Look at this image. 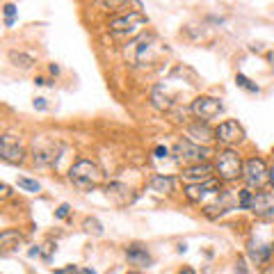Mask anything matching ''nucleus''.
<instances>
[{"label": "nucleus", "mask_w": 274, "mask_h": 274, "mask_svg": "<svg viewBox=\"0 0 274 274\" xmlns=\"http://www.w3.org/2000/svg\"><path fill=\"white\" fill-rule=\"evenodd\" d=\"M69 181L73 183L78 190H82V192H91L94 188H98L103 181V172L98 169L96 162L91 160H78L73 167L69 169Z\"/></svg>", "instance_id": "f257e3e1"}, {"label": "nucleus", "mask_w": 274, "mask_h": 274, "mask_svg": "<svg viewBox=\"0 0 274 274\" xmlns=\"http://www.w3.org/2000/svg\"><path fill=\"white\" fill-rule=\"evenodd\" d=\"M59 151H62V146H59V142H55L53 137H46V135L34 137V142H32V160H34V165H39V167L55 165L57 158H59Z\"/></svg>", "instance_id": "f03ea898"}, {"label": "nucleus", "mask_w": 274, "mask_h": 274, "mask_svg": "<svg viewBox=\"0 0 274 274\" xmlns=\"http://www.w3.org/2000/svg\"><path fill=\"white\" fill-rule=\"evenodd\" d=\"M242 160L233 149H226L222 151L220 156H217V162H215V172L222 181H233V178L242 176Z\"/></svg>", "instance_id": "7ed1b4c3"}, {"label": "nucleus", "mask_w": 274, "mask_h": 274, "mask_svg": "<svg viewBox=\"0 0 274 274\" xmlns=\"http://www.w3.org/2000/svg\"><path fill=\"white\" fill-rule=\"evenodd\" d=\"M146 23L149 21H146L144 14H140V11H128L124 16L114 18V21L110 23V30H112L117 37H133V34L140 32Z\"/></svg>", "instance_id": "20e7f679"}, {"label": "nucleus", "mask_w": 274, "mask_h": 274, "mask_svg": "<svg viewBox=\"0 0 274 274\" xmlns=\"http://www.w3.org/2000/svg\"><path fill=\"white\" fill-rule=\"evenodd\" d=\"M174 153H176L178 160L194 162V165H206V160L213 156V151H210L208 146L194 144V142H190V140H181V142H178L176 149H174Z\"/></svg>", "instance_id": "39448f33"}, {"label": "nucleus", "mask_w": 274, "mask_h": 274, "mask_svg": "<svg viewBox=\"0 0 274 274\" xmlns=\"http://www.w3.org/2000/svg\"><path fill=\"white\" fill-rule=\"evenodd\" d=\"M242 178L249 188H263L265 181L270 178V172L265 162L261 158H252V160L245 162V169H242Z\"/></svg>", "instance_id": "423d86ee"}, {"label": "nucleus", "mask_w": 274, "mask_h": 274, "mask_svg": "<svg viewBox=\"0 0 274 274\" xmlns=\"http://www.w3.org/2000/svg\"><path fill=\"white\" fill-rule=\"evenodd\" d=\"M222 110H224V105H222L217 98L213 96H199L194 98L192 103V112L199 117V121H210V119H215L217 114H222Z\"/></svg>", "instance_id": "0eeeda50"}, {"label": "nucleus", "mask_w": 274, "mask_h": 274, "mask_svg": "<svg viewBox=\"0 0 274 274\" xmlns=\"http://www.w3.org/2000/svg\"><path fill=\"white\" fill-rule=\"evenodd\" d=\"M0 156H2V160L11 162V165H18L25 158V149H23V144L14 135H2V140H0Z\"/></svg>", "instance_id": "6e6552de"}, {"label": "nucleus", "mask_w": 274, "mask_h": 274, "mask_svg": "<svg viewBox=\"0 0 274 274\" xmlns=\"http://www.w3.org/2000/svg\"><path fill=\"white\" fill-rule=\"evenodd\" d=\"M242 137H245V130H242L240 124L233 121V119L222 121V124L217 126V130H215V140L224 142V144H236V142H240Z\"/></svg>", "instance_id": "1a4fd4ad"}, {"label": "nucleus", "mask_w": 274, "mask_h": 274, "mask_svg": "<svg viewBox=\"0 0 274 274\" xmlns=\"http://www.w3.org/2000/svg\"><path fill=\"white\" fill-rule=\"evenodd\" d=\"M190 185H197V183H208L210 176H213V167L210 165H190L183 169L181 174Z\"/></svg>", "instance_id": "9d476101"}, {"label": "nucleus", "mask_w": 274, "mask_h": 274, "mask_svg": "<svg viewBox=\"0 0 274 274\" xmlns=\"http://www.w3.org/2000/svg\"><path fill=\"white\" fill-rule=\"evenodd\" d=\"M249 210H254L258 217H272L274 215V201H272V197H270V194H265V192L252 194Z\"/></svg>", "instance_id": "9b49d317"}, {"label": "nucleus", "mask_w": 274, "mask_h": 274, "mask_svg": "<svg viewBox=\"0 0 274 274\" xmlns=\"http://www.w3.org/2000/svg\"><path fill=\"white\" fill-rule=\"evenodd\" d=\"M215 190H217V183H213V181L197 183V185H188V188H185V197H188L192 204H199L208 194H215Z\"/></svg>", "instance_id": "f8f14e48"}, {"label": "nucleus", "mask_w": 274, "mask_h": 274, "mask_svg": "<svg viewBox=\"0 0 274 274\" xmlns=\"http://www.w3.org/2000/svg\"><path fill=\"white\" fill-rule=\"evenodd\" d=\"M105 194H108V199H112L117 206H126L133 197H130V188H126L124 183H110L108 188H105Z\"/></svg>", "instance_id": "ddd939ff"}, {"label": "nucleus", "mask_w": 274, "mask_h": 274, "mask_svg": "<svg viewBox=\"0 0 274 274\" xmlns=\"http://www.w3.org/2000/svg\"><path fill=\"white\" fill-rule=\"evenodd\" d=\"M126 256H128V261L133 265H151L153 263L151 254L146 252V247H142V245H130V247L126 249Z\"/></svg>", "instance_id": "4468645a"}, {"label": "nucleus", "mask_w": 274, "mask_h": 274, "mask_svg": "<svg viewBox=\"0 0 274 274\" xmlns=\"http://www.w3.org/2000/svg\"><path fill=\"white\" fill-rule=\"evenodd\" d=\"M18 245H23V236L18 231H2L0 233V247H2V254L14 252Z\"/></svg>", "instance_id": "2eb2a0df"}, {"label": "nucleus", "mask_w": 274, "mask_h": 274, "mask_svg": "<svg viewBox=\"0 0 274 274\" xmlns=\"http://www.w3.org/2000/svg\"><path fill=\"white\" fill-rule=\"evenodd\" d=\"M149 188L158 194H169L174 190V178L165 176V174H156V176L149 181Z\"/></svg>", "instance_id": "dca6fc26"}, {"label": "nucleus", "mask_w": 274, "mask_h": 274, "mask_svg": "<svg viewBox=\"0 0 274 274\" xmlns=\"http://www.w3.org/2000/svg\"><path fill=\"white\" fill-rule=\"evenodd\" d=\"M188 135L192 137L194 142H197V144H201V142H210V140H213V135H215V133L208 128V124H201V121H199V124H192V126H190V128H188Z\"/></svg>", "instance_id": "f3484780"}, {"label": "nucleus", "mask_w": 274, "mask_h": 274, "mask_svg": "<svg viewBox=\"0 0 274 274\" xmlns=\"http://www.w3.org/2000/svg\"><path fill=\"white\" fill-rule=\"evenodd\" d=\"M270 252H272L270 245H258V247L256 245H249V256H252L256 263H265L270 258Z\"/></svg>", "instance_id": "a211bd4d"}, {"label": "nucleus", "mask_w": 274, "mask_h": 274, "mask_svg": "<svg viewBox=\"0 0 274 274\" xmlns=\"http://www.w3.org/2000/svg\"><path fill=\"white\" fill-rule=\"evenodd\" d=\"M236 82H238V87H242V89L252 91V94H258V91H261V87L254 85V82L249 80L247 75H242V73H238V75H236Z\"/></svg>", "instance_id": "6ab92c4d"}, {"label": "nucleus", "mask_w": 274, "mask_h": 274, "mask_svg": "<svg viewBox=\"0 0 274 274\" xmlns=\"http://www.w3.org/2000/svg\"><path fill=\"white\" fill-rule=\"evenodd\" d=\"M153 105H156L158 110H167L172 103L167 101V96L162 98V87H156V91H153Z\"/></svg>", "instance_id": "aec40b11"}, {"label": "nucleus", "mask_w": 274, "mask_h": 274, "mask_svg": "<svg viewBox=\"0 0 274 274\" xmlns=\"http://www.w3.org/2000/svg\"><path fill=\"white\" fill-rule=\"evenodd\" d=\"M18 188L25 190V192H39L41 185L37 181H32V178H18Z\"/></svg>", "instance_id": "412c9836"}, {"label": "nucleus", "mask_w": 274, "mask_h": 274, "mask_svg": "<svg viewBox=\"0 0 274 274\" xmlns=\"http://www.w3.org/2000/svg\"><path fill=\"white\" fill-rule=\"evenodd\" d=\"M2 11H5V25H14V14H16V5H11V2H7L5 7H2Z\"/></svg>", "instance_id": "4be33fe9"}, {"label": "nucleus", "mask_w": 274, "mask_h": 274, "mask_svg": "<svg viewBox=\"0 0 274 274\" xmlns=\"http://www.w3.org/2000/svg\"><path fill=\"white\" fill-rule=\"evenodd\" d=\"M252 194L249 190H240V204H238V208L240 210H249V204H252Z\"/></svg>", "instance_id": "5701e85b"}, {"label": "nucleus", "mask_w": 274, "mask_h": 274, "mask_svg": "<svg viewBox=\"0 0 274 274\" xmlns=\"http://www.w3.org/2000/svg\"><path fill=\"white\" fill-rule=\"evenodd\" d=\"M85 229L87 231H94L96 236H101L103 233V226H101V222L98 220H85Z\"/></svg>", "instance_id": "b1692460"}, {"label": "nucleus", "mask_w": 274, "mask_h": 274, "mask_svg": "<svg viewBox=\"0 0 274 274\" xmlns=\"http://www.w3.org/2000/svg\"><path fill=\"white\" fill-rule=\"evenodd\" d=\"M69 210H71L69 204H62L57 208V213H55V217H57V220H66V217H69Z\"/></svg>", "instance_id": "393cba45"}, {"label": "nucleus", "mask_w": 274, "mask_h": 274, "mask_svg": "<svg viewBox=\"0 0 274 274\" xmlns=\"http://www.w3.org/2000/svg\"><path fill=\"white\" fill-rule=\"evenodd\" d=\"M236 274H249L247 263H245V258H238V263H236Z\"/></svg>", "instance_id": "a878e982"}, {"label": "nucleus", "mask_w": 274, "mask_h": 274, "mask_svg": "<svg viewBox=\"0 0 274 274\" xmlns=\"http://www.w3.org/2000/svg\"><path fill=\"white\" fill-rule=\"evenodd\" d=\"M167 153H169L167 146H158V149H156V158H167Z\"/></svg>", "instance_id": "bb28decb"}, {"label": "nucleus", "mask_w": 274, "mask_h": 274, "mask_svg": "<svg viewBox=\"0 0 274 274\" xmlns=\"http://www.w3.org/2000/svg\"><path fill=\"white\" fill-rule=\"evenodd\" d=\"M43 101H46V98H37V101H34V108L43 110V108H46V103H43Z\"/></svg>", "instance_id": "cd10ccee"}, {"label": "nucleus", "mask_w": 274, "mask_h": 274, "mask_svg": "<svg viewBox=\"0 0 274 274\" xmlns=\"http://www.w3.org/2000/svg\"><path fill=\"white\" fill-rule=\"evenodd\" d=\"M75 274H94V270H89V268H78V272Z\"/></svg>", "instance_id": "c85d7f7f"}, {"label": "nucleus", "mask_w": 274, "mask_h": 274, "mask_svg": "<svg viewBox=\"0 0 274 274\" xmlns=\"http://www.w3.org/2000/svg\"><path fill=\"white\" fill-rule=\"evenodd\" d=\"M178 274H194V270H192V268H183Z\"/></svg>", "instance_id": "c756f323"}, {"label": "nucleus", "mask_w": 274, "mask_h": 274, "mask_svg": "<svg viewBox=\"0 0 274 274\" xmlns=\"http://www.w3.org/2000/svg\"><path fill=\"white\" fill-rule=\"evenodd\" d=\"M50 73L57 75V73H59V66H57V64H50Z\"/></svg>", "instance_id": "7c9ffc66"}, {"label": "nucleus", "mask_w": 274, "mask_h": 274, "mask_svg": "<svg viewBox=\"0 0 274 274\" xmlns=\"http://www.w3.org/2000/svg\"><path fill=\"white\" fill-rule=\"evenodd\" d=\"M270 183H272V185H274V165L270 167Z\"/></svg>", "instance_id": "2f4dec72"}, {"label": "nucleus", "mask_w": 274, "mask_h": 274, "mask_svg": "<svg viewBox=\"0 0 274 274\" xmlns=\"http://www.w3.org/2000/svg\"><path fill=\"white\" fill-rule=\"evenodd\" d=\"M270 64L274 66V50H272V53H270Z\"/></svg>", "instance_id": "473e14b6"}, {"label": "nucleus", "mask_w": 274, "mask_h": 274, "mask_svg": "<svg viewBox=\"0 0 274 274\" xmlns=\"http://www.w3.org/2000/svg\"><path fill=\"white\" fill-rule=\"evenodd\" d=\"M128 274H140V272H128Z\"/></svg>", "instance_id": "72a5a7b5"}]
</instances>
